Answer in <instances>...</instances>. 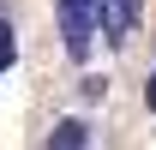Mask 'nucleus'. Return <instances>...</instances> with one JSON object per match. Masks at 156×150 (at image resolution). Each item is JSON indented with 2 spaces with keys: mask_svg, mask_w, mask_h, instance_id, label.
<instances>
[{
  "mask_svg": "<svg viewBox=\"0 0 156 150\" xmlns=\"http://www.w3.org/2000/svg\"><path fill=\"white\" fill-rule=\"evenodd\" d=\"M96 18H102V0H60V30H66V54H72V60L90 54Z\"/></svg>",
  "mask_w": 156,
  "mask_h": 150,
  "instance_id": "1",
  "label": "nucleus"
},
{
  "mask_svg": "<svg viewBox=\"0 0 156 150\" xmlns=\"http://www.w3.org/2000/svg\"><path fill=\"white\" fill-rule=\"evenodd\" d=\"M0 72H6V66H0Z\"/></svg>",
  "mask_w": 156,
  "mask_h": 150,
  "instance_id": "5",
  "label": "nucleus"
},
{
  "mask_svg": "<svg viewBox=\"0 0 156 150\" xmlns=\"http://www.w3.org/2000/svg\"><path fill=\"white\" fill-rule=\"evenodd\" d=\"M132 18H138V0H102V36L108 42H126V30H132Z\"/></svg>",
  "mask_w": 156,
  "mask_h": 150,
  "instance_id": "3",
  "label": "nucleus"
},
{
  "mask_svg": "<svg viewBox=\"0 0 156 150\" xmlns=\"http://www.w3.org/2000/svg\"><path fill=\"white\" fill-rule=\"evenodd\" d=\"M90 138H96V126L78 120V114H66V120L48 132V144H42V150H90Z\"/></svg>",
  "mask_w": 156,
  "mask_h": 150,
  "instance_id": "2",
  "label": "nucleus"
},
{
  "mask_svg": "<svg viewBox=\"0 0 156 150\" xmlns=\"http://www.w3.org/2000/svg\"><path fill=\"white\" fill-rule=\"evenodd\" d=\"M12 60H18V48H12V24L0 18V66H12Z\"/></svg>",
  "mask_w": 156,
  "mask_h": 150,
  "instance_id": "4",
  "label": "nucleus"
}]
</instances>
